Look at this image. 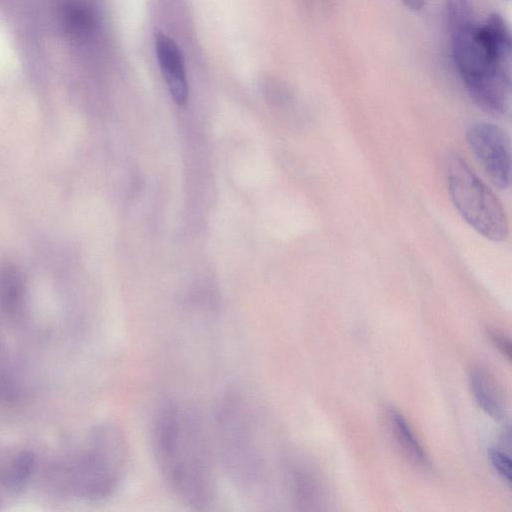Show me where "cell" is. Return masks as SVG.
I'll list each match as a JSON object with an SVG mask.
<instances>
[{"instance_id":"obj_14","label":"cell","mask_w":512,"mask_h":512,"mask_svg":"<svg viewBox=\"0 0 512 512\" xmlns=\"http://www.w3.org/2000/svg\"><path fill=\"white\" fill-rule=\"evenodd\" d=\"M403 4L410 10H421L425 4V0H402Z\"/></svg>"},{"instance_id":"obj_8","label":"cell","mask_w":512,"mask_h":512,"mask_svg":"<svg viewBox=\"0 0 512 512\" xmlns=\"http://www.w3.org/2000/svg\"><path fill=\"white\" fill-rule=\"evenodd\" d=\"M389 422L397 443L409 459L421 467H429L428 455L404 416L391 409Z\"/></svg>"},{"instance_id":"obj_12","label":"cell","mask_w":512,"mask_h":512,"mask_svg":"<svg viewBox=\"0 0 512 512\" xmlns=\"http://www.w3.org/2000/svg\"><path fill=\"white\" fill-rule=\"evenodd\" d=\"M489 459L491 465L497 474L508 484L511 482V461L508 454L497 449L489 450Z\"/></svg>"},{"instance_id":"obj_2","label":"cell","mask_w":512,"mask_h":512,"mask_svg":"<svg viewBox=\"0 0 512 512\" xmlns=\"http://www.w3.org/2000/svg\"><path fill=\"white\" fill-rule=\"evenodd\" d=\"M152 449L163 480L180 501L195 509L213 502V450L194 406L183 400L161 406L153 422Z\"/></svg>"},{"instance_id":"obj_3","label":"cell","mask_w":512,"mask_h":512,"mask_svg":"<svg viewBox=\"0 0 512 512\" xmlns=\"http://www.w3.org/2000/svg\"><path fill=\"white\" fill-rule=\"evenodd\" d=\"M215 426L227 473L244 494L264 503L271 477L264 416L249 399L231 394L220 402Z\"/></svg>"},{"instance_id":"obj_1","label":"cell","mask_w":512,"mask_h":512,"mask_svg":"<svg viewBox=\"0 0 512 512\" xmlns=\"http://www.w3.org/2000/svg\"><path fill=\"white\" fill-rule=\"evenodd\" d=\"M445 17L457 71L476 105L500 116L511 91V35L504 18L490 14L476 25L468 0H445Z\"/></svg>"},{"instance_id":"obj_7","label":"cell","mask_w":512,"mask_h":512,"mask_svg":"<svg viewBox=\"0 0 512 512\" xmlns=\"http://www.w3.org/2000/svg\"><path fill=\"white\" fill-rule=\"evenodd\" d=\"M469 385L472 395L479 407L490 417L501 420L506 415V399L504 392L485 368L475 366L469 374Z\"/></svg>"},{"instance_id":"obj_5","label":"cell","mask_w":512,"mask_h":512,"mask_svg":"<svg viewBox=\"0 0 512 512\" xmlns=\"http://www.w3.org/2000/svg\"><path fill=\"white\" fill-rule=\"evenodd\" d=\"M468 146L478 163L500 189L510 184V144L506 133L489 122L472 125L466 134Z\"/></svg>"},{"instance_id":"obj_6","label":"cell","mask_w":512,"mask_h":512,"mask_svg":"<svg viewBox=\"0 0 512 512\" xmlns=\"http://www.w3.org/2000/svg\"><path fill=\"white\" fill-rule=\"evenodd\" d=\"M155 49L159 66L173 100L182 105L188 98V83L184 60L176 42L166 34L155 31Z\"/></svg>"},{"instance_id":"obj_4","label":"cell","mask_w":512,"mask_h":512,"mask_svg":"<svg viewBox=\"0 0 512 512\" xmlns=\"http://www.w3.org/2000/svg\"><path fill=\"white\" fill-rule=\"evenodd\" d=\"M445 168L450 197L462 218L486 239L504 241L508 221L495 194L457 153L448 154Z\"/></svg>"},{"instance_id":"obj_10","label":"cell","mask_w":512,"mask_h":512,"mask_svg":"<svg viewBox=\"0 0 512 512\" xmlns=\"http://www.w3.org/2000/svg\"><path fill=\"white\" fill-rule=\"evenodd\" d=\"M22 296L20 275L12 269L4 271L0 276V298L9 308H15Z\"/></svg>"},{"instance_id":"obj_11","label":"cell","mask_w":512,"mask_h":512,"mask_svg":"<svg viewBox=\"0 0 512 512\" xmlns=\"http://www.w3.org/2000/svg\"><path fill=\"white\" fill-rule=\"evenodd\" d=\"M34 464V457L29 452H21L18 454L9 470L8 485L14 491H18L23 487L29 478Z\"/></svg>"},{"instance_id":"obj_9","label":"cell","mask_w":512,"mask_h":512,"mask_svg":"<svg viewBox=\"0 0 512 512\" xmlns=\"http://www.w3.org/2000/svg\"><path fill=\"white\" fill-rule=\"evenodd\" d=\"M63 18L68 31L76 35L90 31L95 22L92 12L77 3L65 7Z\"/></svg>"},{"instance_id":"obj_13","label":"cell","mask_w":512,"mask_h":512,"mask_svg":"<svg viewBox=\"0 0 512 512\" xmlns=\"http://www.w3.org/2000/svg\"><path fill=\"white\" fill-rule=\"evenodd\" d=\"M489 338L492 344L508 359L511 358V344L509 339L500 332L490 330Z\"/></svg>"}]
</instances>
